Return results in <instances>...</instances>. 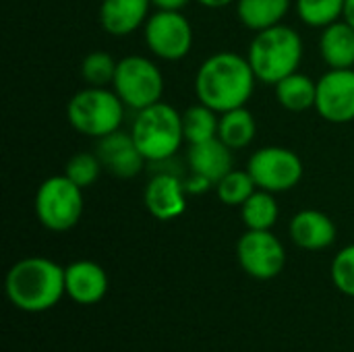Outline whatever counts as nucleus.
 <instances>
[{
  "label": "nucleus",
  "mask_w": 354,
  "mask_h": 352,
  "mask_svg": "<svg viewBox=\"0 0 354 352\" xmlns=\"http://www.w3.org/2000/svg\"><path fill=\"white\" fill-rule=\"evenodd\" d=\"M315 110L332 124L354 120V68H330L317 81Z\"/></svg>",
  "instance_id": "9b49d317"
},
{
  "label": "nucleus",
  "mask_w": 354,
  "mask_h": 352,
  "mask_svg": "<svg viewBox=\"0 0 354 352\" xmlns=\"http://www.w3.org/2000/svg\"><path fill=\"white\" fill-rule=\"evenodd\" d=\"M255 73L247 56L216 52L205 58L195 75V95L218 114L247 106L255 91Z\"/></svg>",
  "instance_id": "f257e3e1"
},
{
  "label": "nucleus",
  "mask_w": 354,
  "mask_h": 352,
  "mask_svg": "<svg viewBox=\"0 0 354 352\" xmlns=\"http://www.w3.org/2000/svg\"><path fill=\"white\" fill-rule=\"evenodd\" d=\"M143 201L147 212L160 220L170 222L185 214L187 210V189L185 183L170 172H158L151 176L143 191Z\"/></svg>",
  "instance_id": "ddd939ff"
},
{
  "label": "nucleus",
  "mask_w": 354,
  "mask_h": 352,
  "mask_svg": "<svg viewBox=\"0 0 354 352\" xmlns=\"http://www.w3.org/2000/svg\"><path fill=\"white\" fill-rule=\"evenodd\" d=\"M149 6L151 0H102L100 23L110 35L124 37L145 25Z\"/></svg>",
  "instance_id": "f3484780"
},
{
  "label": "nucleus",
  "mask_w": 354,
  "mask_h": 352,
  "mask_svg": "<svg viewBox=\"0 0 354 352\" xmlns=\"http://www.w3.org/2000/svg\"><path fill=\"white\" fill-rule=\"evenodd\" d=\"M131 135L149 164L168 162L183 145V114L166 102L137 112Z\"/></svg>",
  "instance_id": "20e7f679"
},
{
  "label": "nucleus",
  "mask_w": 354,
  "mask_h": 352,
  "mask_svg": "<svg viewBox=\"0 0 354 352\" xmlns=\"http://www.w3.org/2000/svg\"><path fill=\"white\" fill-rule=\"evenodd\" d=\"M218 122H220V114L212 110L209 106L201 102H197L195 106H189L183 112L185 141L193 145V143H201V141L218 137Z\"/></svg>",
  "instance_id": "5701e85b"
},
{
  "label": "nucleus",
  "mask_w": 354,
  "mask_h": 352,
  "mask_svg": "<svg viewBox=\"0 0 354 352\" xmlns=\"http://www.w3.org/2000/svg\"><path fill=\"white\" fill-rule=\"evenodd\" d=\"M112 89L127 108L139 112L162 102L164 75L160 66L145 56H124L118 60Z\"/></svg>",
  "instance_id": "0eeeda50"
},
{
  "label": "nucleus",
  "mask_w": 354,
  "mask_h": 352,
  "mask_svg": "<svg viewBox=\"0 0 354 352\" xmlns=\"http://www.w3.org/2000/svg\"><path fill=\"white\" fill-rule=\"evenodd\" d=\"M145 44L153 56L174 62L193 48V27L183 10H156L143 25Z\"/></svg>",
  "instance_id": "1a4fd4ad"
},
{
  "label": "nucleus",
  "mask_w": 354,
  "mask_h": 352,
  "mask_svg": "<svg viewBox=\"0 0 354 352\" xmlns=\"http://www.w3.org/2000/svg\"><path fill=\"white\" fill-rule=\"evenodd\" d=\"M236 257L255 280H274L286 266V249L272 230H247L236 243Z\"/></svg>",
  "instance_id": "9d476101"
},
{
  "label": "nucleus",
  "mask_w": 354,
  "mask_h": 352,
  "mask_svg": "<svg viewBox=\"0 0 354 352\" xmlns=\"http://www.w3.org/2000/svg\"><path fill=\"white\" fill-rule=\"evenodd\" d=\"M187 162H189L191 174L201 176L216 187V183L232 170V149L222 139L214 137V139L189 145Z\"/></svg>",
  "instance_id": "dca6fc26"
},
{
  "label": "nucleus",
  "mask_w": 354,
  "mask_h": 352,
  "mask_svg": "<svg viewBox=\"0 0 354 352\" xmlns=\"http://www.w3.org/2000/svg\"><path fill=\"white\" fill-rule=\"evenodd\" d=\"M201 6H205V8H224V6H228V4H232V2H236V0H197Z\"/></svg>",
  "instance_id": "c756f323"
},
{
  "label": "nucleus",
  "mask_w": 354,
  "mask_h": 352,
  "mask_svg": "<svg viewBox=\"0 0 354 352\" xmlns=\"http://www.w3.org/2000/svg\"><path fill=\"white\" fill-rule=\"evenodd\" d=\"M247 58L257 81L276 85L299 71L303 60V39L292 27L280 23L255 33Z\"/></svg>",
  "instance_id": "7ed1b4c3"
},
{
  "label": "nucleus",
  "mask_w": 354,
  "mask_h": 352,
  "mask_svg": "<svg viewBox=\"0 0 354 352\" xmlns=\"http://www.w3.org/2000/svg\"><path fill=\"white\" fill-rule=\"evenodd\" d=\"M102 170L104 168H102L97 154H91V151H79V154L71 156L64 166V174L83 191L89 189L91 185H95Z\"/></svg>",
  "instance_id": "bb28decb"
},
{
  "label": "nucleus",
  "mask_w": 354,
  "mask_h": 352,
  "mask_svg": "<svg viewBox=\"0 0 354 352\" xmlns=\"http://www.w3.org/2000/svg\"><path fill=\"white\" fill-rule=\"evenodd\" d=\"M191 0H151V6L158 10H185Z\"/></svg>",
  "instance_id": "c85d7f7f"
},
{
  "label": "nucleus",
  "mask_w": 354,
  "mask_h": 352,
  "mask_svg": "<svg viewBox=\"0 0 354 352\" xmlns=\"http://www.w3.org/2000/svg\"><path fill=\"white\" fill-rule=\"evenodd\" d=\"M124 108L114 89L87 85L68 100L66 118L77 133L102 139L120 129Z\"/></svg>",
  "instance_id": "39448f33"
},
{
  "label": "nucleus",
  "mask_w": 354,
  "mask_h": 352,
  "mask_svg": "<svg viewBox=\"0 0 354 352\" xmlns=\"http://www.w3.org/2000/svg\"><path fill=\"white\" fill-rule=\"evenodd\" d=\"M118 62L112 58V54L104 50L89 52L81 62V79L91 87H108L114 83Z\"/></svg>",
  "instance_id": "a878e982"
},
{
  "label": "nucleus",
  "mask_w": 354,
  "mask_h": 352,
  "mask_svg": "<svg viewBox=\"0 0 354 352\" xmlns=\"http://www.w3.org/2000/svg\"><path fill=\"white\" fill-rule=\"evenodd\" d=\"M247 170L253 176L257 189L270 193H286L295 189L305 172L299 154L280 145H268L253 151L247 162Z\"/></svg>",
  "instance_id": "6e6552de"
},
{
  "label": "nucleus",
  "mask_w": 354,
  "mask_h": 352,
  "mask_svg": "<svg viewBox=\"0 0 354 352\" xmlns=\"http://www.w3.org/2000/svg\"><path fill=\"white\" fill-rule=\"evenodd\" d=\"M330 274H332L334 286L342 295L354 299V245H348L336 253Z\"/></svg>",
  "instance_id": "cd10ccee"
},
{
  "label": "nucleus",
  "mask_w": 354,
  "mask_h": 352,
  "mask_svg": "<svg viewBox=\"0 0 354 352\" xmlns=\"http://www.w3.org/2000/svg\"><path fill=\"white\" fill-rule=\"evenodd\" d=\"M319 52L330 68H354V27L340 19L328 25L319 37Z\"/></svg>",
  "instance_id": "a211bd4d"
},
{
  "label": "nucleus",
  "mask_w": 354,
  "mask_h": 352,
  "mask_svg": "<svg viewBox=\"0 0 354 352\" xmlns=\"http://www.w3.org/2000/svg\"><path fill=\"white\" fill-rule=\"evenodd\" d=\"M95 154L102 162V168L116 178H133L147 164V160L139 151L133 135L124 133L120 129L97 139Z\"/></svg>",
  "instance_id": "f8f14e48"
},
{
  "label": "nucleus",
  "mask_w": 354,
  "mask_h": 352,
  "mask_svg": "<svg viewBox=\"0 0 354 352\" xmlns=\"http://www.w3.org/2000/svg\"><path fill=\"white\" fill-rule=\"evenodd\" d=\"M257 135V122L251 110L245 106L222 112L218 122V139H222L232 151L245 149L249 143H253Z\"/></svg>",
  "instance_id": "412c9836"
},
{
  "label": "nucleus",
  "mask_w": 354,
  "mask_h": 352,
  "mask_svg": "<svg viewBox=\"0 0 354 352\" xmlns=\"http://www.w3.org/2000/svg\"><path fill=\"white\" fill-rule=\"evenodd\" d=\"M257 191V185L249 170H230L226 176H222L216 183V193L224 205L241 207L253 193Z\"/></svg>",
  "instance_id": "393cba45"
},
{
  "label": "nucleus",
  "mask_w": 354,
  "mask_h": 352,
  "mask_svg": "<svg viewBox=\"0 0 354 352\" xmlns=\"http://www.w3.org/2000/svg\"><path fill=\"white\" fill-rule=\"evenodd\" d=\"M66 297L77 305H95L108 295V274L91 259H77L64 268Z\"/></svg>",
  "instance_id": "4468645a"
},
{
  "label": "nucleus",
  "mask_w": 354,
  "mask_h": 352,
  "mask_svg": "<svg viewBox=\"0 0 354 352\" xmlns=\"http://www.w3.org/2000/svg\"><path fill=\"white\" fill-rule=\"evenodd\" d=\"M344 6L346 0H297L299 19L305 25L319 29L344 19Z\"/></svg>",
  "instance_id": "b1692460"
},
{
  "label": "nucleus",
  "mask_w": 354,
  "mask_h": 352,
  "mask_svg": "<svg viewBox=\"0 0 354 352\" xmlns=\"http://www.w3.org/2000/svg\"><path fill=\"white\" fill-rule=\"evenodd\" d=\"M280 207L274 197V193L257 189L243 205H241V218L247 230H272L278 222Z\"/></svg>",
  "instance_id": "4be33fe9"
},
{
  "label": "nucleus",
  "mask_w": 354,
  "mask_h": 352,
  "mask_svg": "<svg viewBox=\"0 0 354 352\" xmlns=\"http://www.w3.org/2000/svg\"><path fill=\"white\" fill-rule=\"evenodd\" d=\"M35 216L50 232H66L75 228L83 216V189L66 174L46 178L35 191Z\"/></svg>",
  "instance_id": "423d86ee"
},
{
  "label": "nucleus",
  "mask_w": 354,
  "mask_h": 352,
  "mask_svg": "<svg viewBox=\"0 0 354 352\" xmlns=\"http://www.w3.org/2000/svg\"><path fill=\"white\" fill-rule=\"evenodd\" d=\"M290 8V0H236V17L251 31L280 25Z\"/></svg>",
  "instance_id": "6ab92c4d"
},
{
  "label": "nucleus",
  "mask_w": 354,
  "mask_h": 352,
  "mask_svg": "<svg viewBox=\"0 0 354 352\" xmlns=\"http://www.w3.org/2000/svg\"><path fill=\"white\" fill-rule=\"evenodd\" d=\"M344 21H348L354 27V0H346V6H344Z\"/></svg>",
  "instance_id": "7c9ffc66"
},
{
  "label": "nucleus",
  "mask_w": 354,
  "mask_h": 352,
  "mask_svg": "<svg viewBox=\"0 0 354 352\" xmlns=\"http://www.w3.org/2000/svg\"><path fill=\"white\" fill-rule=\"evenodd\" d=\"M288 234L303 251H324L336 243L338 230L328 214L319 210H303L292 216Z\"/></svg>",
  "instance_id": "2eb2a0df"
},
{
  "label": "nucleus",
  "mask_w": 354,
  "mask_h": 352,
  "mask_svg": "<svg viewBox=\"0 0 354 352\" xmlns=\"http://www.w3.org/2000/svg\"><path fill=\"white\" fill-rule=\"evenodd\" d=\"M8 301L25 313H44L66 295L64 268L48 257L19 259L6 274Z\"/></svg>",
  "instance_id": "f03ea898"
},
{
  "label": "nucleus",
  "mask_w": 354,
  "mask_h": 352,
  "mask_svg": "<svg viewBox=\"0 0 354 352\" xmlns=\"http://www.w3.org/2000/svg\"><path fill=\"white\" fill-rule=\"evenodd\" d=\"M278 104L288 112H305L309 108H315L317 98V81H313L309 75L292 73L278 81L274 85Z\"/></svg>",
  "instance_id": "aec40b11"
}]
</instances>
